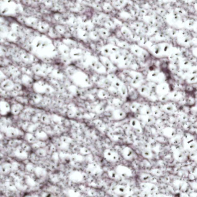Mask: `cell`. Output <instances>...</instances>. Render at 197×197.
Listing matches in <instances>:
<instances>
[{
	"label": "cell",
	"instance_id": "cell-3",
	"mask_svg": "<svg viewBox=\"0 0 197 197\" xmlns=\"http://www.w3.org/2000/svg\"><path fill=\"white\" fill-rule=\"evenodd\" d=\"M103 156L106 161L111 163H116L119 159L118 154L110 149H106L104 150Z\"/></svg>",
	"mask_w": 197,
	"mask_h": 197
},
{
	"label": "cell",
	"instance_id": "cell-14",
	"mask_svg": "<svg viewBox=\"0 0 197 197\" xmlns=\"http://www.w3.org/2000/svg\"><path fill=\"white\" fill-rule=\"evenodd\" d=\"M108 174L109 177L113 180L119 181L121 179V178L120 177L118 173L115 170H109L108 172Z\"/></svg>",
	"mask_w": 197,
	"mask_h": 197
},
{
	"label": "cell",
	"instance_id": "cell-9",
	"mask_svg": "<svg viewBox=\"0 0 197 197\" xmlns=\"http://www.w3.org/2000/svg\"><path fill=\"white\" fill-rule=\"evenodd\" d=\"M21 132L18 129L10 128H8V129L6 130V133L8 137L14 138V137H18V136L19 137L20 136Z\"/></svg>",
	"mask_w": 197,
	"mask_h": 197
},
{
	"label": "cell",
	"instance_id": "cell-18",
	"mask_svg": "<svg viewBox=\"0 0 197 197\" xmlns=\"http://www.w3.org/2000/svg\"><path fill=\"white\" fill-rule=\"evenodd\" d=\"M37 154L41 156H44L46 155V152L43 149L40 148L38 149L36 151Z\"/></svg>",
	"mask_w": 197,
	"mask_h": 197
},
{
	"label": "cell",
	"instance_id": "cell-7",
	"mask_svg": "<svg viewBox=\"0 0 197 197\" xmlns=\"http://www.w3.org/2000/svg\"><path fill=\"white\" fill-rule=\"evenodd\" d=\"M113 192L116 194L119 195H124L127 194L129 192V188L126 186L118 185L115 186L113 188Z\"/></svg>",
	"mask_w": 197,
	"mask_h": 197
},
{
	"label": "cell",
	"instance_id": "cell-5",
	"mask_svg": "<svg viewBox=\"0 0 197 197\" xmlns=\"http://www.w3.org/2000/svg\"><path fill=\"white\" fill-rule=\"evenodd\" d=\"M139 186L142 191L148 193H155L158 189L156 185L150 182H142Z\"/></svg>",
	"mask_w": 197,
	"mask_h": 197
},
{
	"label": "cell",
	"instance_id": "cell-1",
	"mask_svg": "<svg viewBox=\"0 0 197 197\" xmlns=\"http://www.w3.org/2000/svg\"><path fill=\"white\" fill-rule=\"evenodd\" d=\"M115 170L121 178H130L133 175L132 170L128 166L123 165H119L115 168Z\"/></svg>",
	"mask_w": 197,
	"mask_h": 197
},
{
	"label": "cell",
	"instance_id": "cell-8",
	"mask_svg": "<svg viewBox=\"0 0 197 197\" xmlns=\"http://www.w3.org/2000/svg\"><path fill=\"white\" fill-rule=\"evenodd\" d=\"M126 114L123 110H114L113 113V118L116 121H120L126 118Z\"/></svg>",
	"mask_w": 197,
	"mask_h": 197
},
{
	"label": "cell",
	"instance_id": "cell-13",
	"mask_svg": "<svg viewBox=\"0 0 197 197\" xmlns=\"http://www.w3.org/2000/svg\"><path fill=\"white\" fill-rule=\"evenodd\" d=\"M12 166L9 163H4L1 165V171L3 173L7 174L12 170Z\"/></svg>",
	"mask_w": 197,
	"mask_h": 197
},
{
	"label": "cell",
	"instance_id": "cell-16",
	"mask_svg": "<svg viewBox=\"0 0 197 197\" xmlns=\"http://www.w3.org/2000/svg\"><path fill=\"white\" fill-rule=\"evenodd\" d=\"M142 155L144 158L150 159L153 157V153L148 149H145L142 151Z\"/></svg>",
	"mask_w": 197,
	"mask_h": 197
},
{
	"label": "cell",
	"instance_id": "cell-6",
	"mask_svg": "<svg viewBox=\"0 0 197 197\" xmlns=\"http://www.w3.org/2000/svg\"><path fill=\"white\" fill-rule=\"evenodd\" d=\"M129 125L133 129L135 130L139 133H142L143 129L139 120L136 118H132L130 120Z\"/></svg>",
	"mask_w": 197,
	"mask_h": 197
},
{
	"label": "cell",
	"instance_id": "cell-2",
	"mask_svg": "<svg viewBox=\"0 0 197 197\" xmlns=\"http://www.w3.org/2000/svg\"><path fill=\"white\" fill-rule=\"evenodd\" d=\"M86 172L89 175L95 177H99L102 175L104 171L99 164L96 163H92L87 166Z\"/></svg>",
	"mask_w": 197,
	"mask_h": 197
},
{
	"label": "cell",
	"instance_id": "cell-15",
	"mask_svg": "<svg viewBox=\"0 0 197 197\" xmlns=\"http://www.w3.org/2000/svg\"><path fill=\"white\" fill-rule=\"evenodd\" d=\"M138 113L142 115H150L152 110L148 106L140 107Z\"/></svg>",
	"mask_w": 197,
	"mask_h": 197
},
{
	"label": "cell",
	"instance_id": "cell-4",
	"mask_svg": "<svg viewBox=\"0 0 197 197\" xmlns=\"http://www.w3.org/2000/svg\"><path fill=\"white\" fill-rule=\"evenodd\" d=\"M121 153L123 158L128 161H133L137 157V154L135 151L129 146H126L123 148Z\"/></svg>",
	"mask_w": 197,
	"mask_h": 197
},
{
	"label": "cell",
	"instance_id": "cell-11",
	"mask_svg": "<svg viewBox=\"0 0 197 197\" xmlns=\"http://www.w3.org/2000/svg\"><path fill=\"white\" fill-rule=\"evenodd\" d=\"M140 119L142 122L148 125L153 124L155 121L154 118L150 115H141Z\"/></svg>",
	"mask_w": 197,
	"mask_h": 197
},
{
	"label": "cell",
	"instance_id": "cell-12",
	"mask_svg": "<svg viewBox=\"0 0 197 197\" xmlns=\"http://www.w3.org/2000/svg\"><path fill=\"white\" fill-rule=\"evenodd\" d=\"M139 177L142 182H152L153 181V176L148 173H142L140 174Z\"/></svg>",
	"mask_w": 197,
	"mask_h": 197
},
{
	"label": "cell",
	"instance_id": "cell-10",
	"mask_svg": "<svg viewBox=\"0 0 197 197\" xmlns=\"http://www.w3.org/2000/svg\"><path fill=\"white\" fill-rule=\"evenodd\" d=\"M73 179L75 182H81L86 179V175L84 173L76 171L73 173Z\"/></svg>",
	"mask_w": 197,
	"mask_h": 197
},
{
	"label": "cell",
	"instance_id": "cell-17",
	"mask_svg": "<svg viewBox=\"0 0 197 197\" xmlns=\"http://www.w3.org/2000/svg\"><path fill=\"white\" fill-rule=\"evenodd\" d=\"M25 136H26V139L29 142H30V143H34V141H36V137L32 134H27V135Z\"/></svg>",
	"mask_w": 197,
	"mask_h": 197
}]
</instances>
